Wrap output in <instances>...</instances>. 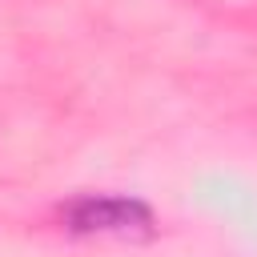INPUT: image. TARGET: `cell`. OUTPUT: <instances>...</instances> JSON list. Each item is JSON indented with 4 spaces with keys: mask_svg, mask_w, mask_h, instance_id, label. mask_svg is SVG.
<instances>
[{
    "mask_svg": "<svg viewBox=\"0 0 257 257\" xmlns=\"http://www.w3.org/2000/svg\"><path fill=\"white\" fill-rule=\"evenodd\" d=\"M64 225L76 233H112V237H133L153 229V213L141 201L128 197H80L64 209Z\"/></svg>",
    "mask_w": 257,
    "mask_h": 257,
    "instance_id": "obj_1",
    "label": "cell"
}]
</instances>
